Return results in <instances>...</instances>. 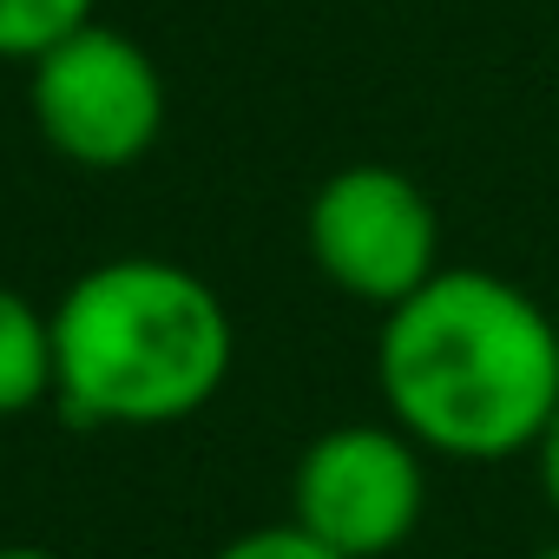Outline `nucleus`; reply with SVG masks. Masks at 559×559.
<instances>
[{"mask_svg": "<svg viewBox=\"0 0 559 559\" xmlns=\"http://www.w3.org/2000/svg\"><path fill=\"white\" fill-rule=\"evenodd\" d=\"M53 402V310L0 284V421Z\"/></svg>", "mask_w": 559, "mask_h": 559, "instance_id": "6", "label": "nucleus"}, {"mask_svg": "<svg viewBox=\"0 0 559 559\" xmlns=\"http://www.w3.org/2000/svg\"><path fill=\"white\" fill-rule=\"evenodd\" d=\"M304 243L330 290L369 310H395L441 270V211L408 171L362 158L317 185Z\"/></svg>", "mask_w": 559, "mask_h": 559, "instance_id": "4", "label": "nucleus"}, {"mask_svg": "<svg viewBox=\"0 0 559 559\" xmlns=\"http://www.w3.org/2000/svg\"><path fill=\"white\" fill-rule=\"evenodd\" d=\"M211 559H343V552L323 546L317 533H304L297 520H284V526H250V533L224 539Z\"/></svg>", "mask_w": 559, "mask_h": 559, "instance_id": "8", "label": "nucleus"}, {"mask_svg": "<svg viewBox=\"0 0 559 559\" xmlns=\"http://www.w3.org/2000/svg\"><path fill=\"white\" fill-rule=\"evenodd\" d=\"M533 467H539V493H546V507L559 513V408H552L546 435L533 441Z\"/></svg>", "mask_w": 559, "mask_h": 559, "instance_id": "9", "label": "nucleus"}, {"mask_svg": "<svg viewBox=\"0 0 559 559\" xmlns=\"http://www.w3.org/2000/svg\"><path fill=\"white\" fill-rule=\"evenodd\" d=\"M526 559H559V539H552V546H539V552H526Z\"/></svg>", "mask_w": 559, "mask_h": 559, "instance_id": "11", "label": "nucleus"}, {"mask_svg": "<svg viewBox=\"0 0 559 559\" xmlns=\"http://www.w3.org/2000/svg\"><path fill=\"white\" fill-rule=\"evenodd\" d=\"M99 0H0V60H40L53 40L93 21Z\"/></svg>", "mask_w": 559, "mask_h": 559, "instance_id": "7", "label": "nucleus"}, {"mask_svg": "<svg viewBox=\"0 0 559 559\" xmlns=\"http://www.w3.org/2000/svg\"><path fill=\"white\" fill-rule=\"evenodd\" d=\"M376 389L389 421L441 461L533 454L559 408V310L500 270H435L382 310Z\"/></svg>", "mask_w": 559, "mask_h": 559, "instance_id": "1", "label": "nucleus"}, {"mask_svg": "<svg viewBox=\"0 0 559 559\" xmlns=\"http://www.w3.org/2000/svg\"><path fill=\"white\" fill-rule=\"evenodd\" d=\"M27 112L53 158L80 171H126L165 132V73L132 34L86 21L27 60Z\"/></svg>", "mask_w": 559, "mask_h": 559, "instance_id": "3", "label": "nucleus"}, {"mask_svg": "<svg viewBox=\"0 0 559 559\" xmlns=\"http://www.w3.org/2000/svg\"><path fill=\"white\" fill-rule=\"evenodd\" d=\"M0 559H67V552H53V546H0Z\"/></svg>", "mask_w": 559, "mask_h": 559, "instance_id": "10", "label": "nucleus"}, {"mask_svg": "<svg viewBox=\"0 0 559 559\" xmlns=\"http://www.w3.org/2000/svg\"><path fill=\"white\" fill-rule=\"evenodd\" d=\"M237 362L224 297L171 257H112L53 304V402L73 428H171Z\"/></svg>", "mask_w": 559, "mask_h": 559, "instance_id": "2", "label": "nucleus"}, {"mask_svg": "<svg viewBox=\"0 0 559 559\" xmlns=\"http://www.w3.org/2000/svg\"><path fill=\"white\" fill-rule=\"evenodd\" d=\"M428 448L395 421L323 428L290 474V520L343 559H389L428 513Z\"/></svg>", "mask_w": 559, "mask_h": 559, "instance_id": "5", "label": "nucleus"}]
</instances>
